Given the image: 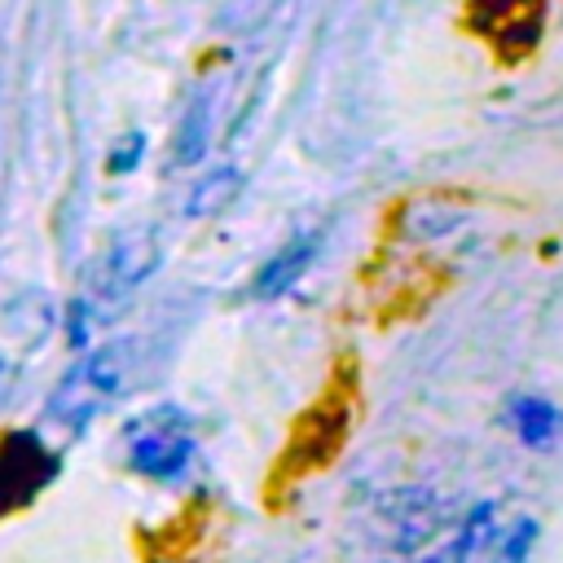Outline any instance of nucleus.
I'll use <instances>...</instances> for the list:
<instances>
[{"label":"nucleus","mask_w":563,"mask_h":563,"mask_svg":"<svg viewBox=\"0 0 563 563\" xmlns=\"http://www.w3.org/2000/svg\"><path fill=\"white\" fill-rule=\"evenodd\" d=\"M194 453H198L194 422L176 405H154L123 427V457L132 471L150 479H163V484L185 479V471L194 466Z\"/></svg>","instance_id":"obj_1"},{"label":"nucleus","mask_w":563,"mask_h":563,"mask_svg":"<svg viewBox=\"0 0 563 563\" xmlns=\"http://www.w3.org/2000/svg\"><path fill=\"white\" fill-rule=\"evenodd\" d=\"M312 255H317V233H303V238L286 242V246L255 273L251 295H255V299H273V295H282V290H290V286L303 277V268L312 264Z\"/></svg>","instance_id":"obj_5"},{"label":"nucleus","mask_w":563,"mask_h":563,"mask_svg":"<svg viewBox=\"0 0 563 563\" xmlns=\"http://www.w3.org/2000/svg\"><path fill=\"white\" fill-rule=\"evenodd\" d=\"M123 378H128V343H106V347L88 352L62 378V387L53 391V400L44 409V422L48 427H62L70 435L84 431L123 391Z\"/></svg>","instance_id":"obj_2"},{"label":"nucleus","mask_w":563,"mask_h":563,"mask_svg":"<svg viewBox=\"0 0 563 563\" xmlns=\"http://www.w3.org/2000/svg\"><path fill=\"white\" fill-rule=\"evenodd\" d=\"M136 154H145V136H132V145H128V150H119V154L110 158V167H114V172H128V167L136 163Z\"/></svg>","instance_id":"obj_8"},{"label":"nucleus","mask_w":563,"mask_h":563,"mask_svg":"<svg viewBox=\"0 0 563 563\" xmlns=\"http://www.w3.org/2000/svg\"><path fill=\"white\" fill-rule=\"evenodd\" d=\"M158 268V242L150 229H132L123 238L110 242L97 277H92V299L97 303H119L123 295H132L150 273Z\"/></svg>","instance_id":"obj_3"},{"label":"nucleus","mask_w":563,"mask_h":563,"mask_svg":"<svg viewBox=\"0 0 563 563\" xmlns=\"http://www.w3.org/2000/svg\"><path fill=\"white\" fill-rule=\"evenodd\" d=\"M238 189H242V172H238V167H216L211 176H202V180L189 189L185 211H189V216H211V211L229 207Z\"/></svg>","instance_id":"obj_6"},{"label":"nucleus","mask_w":563,"mask_h":563,"mask_svg":"<svg viewBox=\"0 0 563 563\" xmlns=\"http://www.w3.org/2000/svg\"><path fill=\"white\" fill-rule=\"evenodd\" d=\"M220 97H224V88H202V92L185 106L180 128H176V141H172V158H176V163H194V158L207 154V145H211V136H216Z\"/></svg>","instance_id":"obj_4"},{"label":"nucleus","mask_w":563,"mask_h":563,"mask_svg":"<svg viewBox=\"0 0 563 563\" xmlns=\"http://www.w3.org/2000/svg\"><path fill=\"white\" fill-rule=\"evenodd\" d=\"M515 431H519L528 444L545 449V444H559L563 418H559L545 400H519V405H515Z\"/></svg>","instance_id":"obj_7"}]
</instances>
